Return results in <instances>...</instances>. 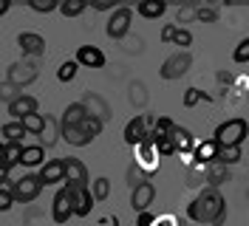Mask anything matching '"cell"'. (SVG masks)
I'll return each mask as SVG.
<instances>
[{
	"label": "cell",
	"instance_id": "816d5d0a",
	"mask_svg": "<svg viewBox=\"0 0 249 226\" xmlns=\"http://www.w3.org/2000/svg\"><path fill=\"white\" fill-rule=\"evenodd\" d=\"M3 187H15V184H9V167L6 164H0V190Z\"/></svg>",
	"mask_w": 249,
	"mask_h": 226
},
{
	"label": "cell",
	"instance_id": "2e32d148",
	"mask_svg": "<svg viewBox=\"0 0 249 226\" xmlns=\"http://www.w3.org/2000/svg\"><path fill=\"white\" fill-rule=\"evenodd\" d=\"M74 60L79 62V68H102L105 65V54H102L99 45H79Z\"/></svg>",
	"mask_w": 249,
	"mask_h": 226
},
{
	"label": "cell",
	"instance_id": "5b68a950",
	"mask_svg": "<svg viewBox=\"0 0 249 226\" xmlns=\"http://www.w3.org/2000/svg\"><path fill=\"white\" fill-rule=\"evenodd\" d=\"M136 164L144 170V175H153L156 170L161 167V156L156 150V133H147L144 141L136 147Z\"/></svg>",
	"mask_w": 249,
	"mask_h": 226
},
{
	"label": "cell",
	"instance_id": "681fc988",
	"mask_svg": "<svg viewBox=\"0 0 249 226\" xmlns=\"http://www.w3.org/2000/svg\"><path fill=\"white\" fill-rule=\"evenodd\" d=\"M124 48H127L130 54H136V51H142V48H144V40H142V37H130V43L124 45Z\"/></svg>",
	"mask_w": 249,
	"mask_h": 226
},
{
	"label": "cell",
	"instance_id": "8992f818",
	"mask_svg": "<svg viewBox=\"0 0 249 226\" xmlns=\"http://www.w3.org/2000/svg\"><path fill=\"white\" fill-rule=\"evenodd\" d=\"M43 181L37 173H26L23 178L15 181V187H12V192H15V201L17 204H31V201H37V195L43 192Z\"/></svg>",
	"mask_w": 249,
	"mask_h": 226
},
{
	"label": "cell",
	"instance_id": "3957f363",
	"mask_svg": "<svg viewBox=\"0 0 249 226\" xmlns=\"http://www.w3.org/2000/svg\"><path fill=\"white\" fill-rule=\"evenodd\" d=\"M153 124H156V116H153V113H139V116H133V119L124 124V130H122L124 144H130V147L136 150L142 141H144V136L153 130Z\"/></svg>",
	"mask_w": 249,
	"mask_h": 226
},
{
	"label": "cell",
	"instance_id": "7dc6e473",
	"mask_svg": "<svg viewBox=\"0 0 249 226\" xmlns=\"http://www.w3.org/2000/svg\"><path fill=\"white\" fill-rule=\"evenodd\" d=\"M91 9H93V12H116L119 6H116L113 0H93V3H91Z\"/></svg>",
	"mask_w": 249,
	"mask_h": 226
},
{
	"label": "cell",
	"instance_id": "1f68e13d",
	"mask_svg": "<svg viewBox=\"0 0 249 226\" xmlns=\"http://www.w3.org/2000/svg\"><path fill=\"white\" fill-rule=\"evenodd\" d=\"M85 9H88V3H85V0H62V3H60L62 17H79Z\"/></svg>",
	"mask_w": 249,
	"mask_h": 226
},
{
	"label": "cell",
	"instance_id": "83f0119b",
	"mask_svg": "<svg viewBox=\"0 0 249 226\" xmlns=\"http://www.w3.org/2000/svg\"><path fill=\"white\" fill-rule=\"evenodd\" d=\"M20 124H23V130L29 136H43V130H46V116L43 113H29L26 119H20Z\"/></svg>",
	"mask_w": 249,
	"mask_h": 226
},
{
	"label": "cell",
	"instance_id": "9a60e30c",
	"mask_svg": "<svg viewBox=\"0 0 249 226\" xmlns=\"http://www.w3.org/2000/svg\"><path fill=\"white\" fill-rule=\"evenodd\" d=\"M37 175H40V181L48 184V187H51V184H65V161H62V158H48L46 164L40 167Z\"/></svg>",
	"mask_w": 249,
	"mask_h": 226
},
{
	"label": "cell",
	"instance_id": "f1b7e54d",
	"mask_svg": "<svg viewBox=\"0 0 249 226\" xmlns=\"http://www.w3.org/2000/svg\"><path fill=\"white\" fill-rule=\"evenodd\" d=\"M0 136H3V141H23V136H29L23 130V124L20 122H6V124H0Z\"/></svg>",
	"mask_w": 249,
	"mask_h": 226
},
{
	"label": "cell",
	"instance_id": "e575fe53",
	"mask_svg": "<svg viewBox=\"0 0 249 226\" xmlns=\"http://www.w3.org/2000/svg\"><path fill=\"white\" fill-rule=\"evenodd\" d=\"M77 71H79L77 60H65L60 68H57V79H60V82H71V79L77 76Z\"/></svg>",
	"mask_w": 249,
	"mask_h": 226
},
{
	"label": "cell",
	"instance_id": "ab89813d",
	"mask_svg": "<svg viewBox=\"0 0 249 226\" xmlns=\"http://www.w3.org/2000/svg\"><path fill=\"white\" fill-rule=\"evenodd\" d=\"M79 127H82L85 133L91 136V139H96V136L102 133V127H105V122H99V119H96V116H85V122H82Z\"/></svg>",
	"mask_w": 249,
	"mask_h": 226
},
{
	"label": "cell",
	"instance_id": "603a6c76",
	"mask_svg": "<svg viewBox=\"0 0 249 226\" xmlns=\"http://www.w3.org/2000/svg\"><path fill=\"white\" fill-rule=\"evenodd\" d=\"M20 164L23 167H43L46 164V147H43V144H26Z\"/></svg>",
	"mask_w": 249,
	"mask_h": 226
},
{
	"label": "cell",
	"instance_id": "d4e9b609",
	"mask_svg": "<svg viewBox=\"0 0 249 226\" xmlns=\"http://www.w3.org/2000/svg\"><path fill=\"white\" fill-rule=\"evenodd\" d=\"M23 150H26V144H23V141H6L3 164L9 167V170H12L15 164H20V161H23Z\"/></svg>",
	"mask_w": 249,
	"mask_h": 226
},
{
	"label": "cell",
	"instance_id": "4316f807",
	"mask_svg": "<svg viewBox=\"0 0 249 226\" xmlns=\"http://www.w3.org/2000/svg\"><path fill=\"white\" fill-rule=\"evenodd\" d=\"M127 96H130V105L133 107H144L147 105V99H150V93H147V85L144 82H130V88H127Z\"/></svg>",
	"mask_w": 249,
	"mask_h": 226
},
{
	"label": "cell",
	"instance_id": "7a4b0ae2",
	"mask_svg": "<svg viewBox=\"0 0 249 226\" xmlns=\"http://www.w3.org/2000/svg\"><path fill=\"white\" fill-rule=\"evenodd\" d=\"M247 136H249V122L241 119V116H235V119L218 124L213 139L218 141V147H241Z\"/></svg>",
	"mask_w": 249,
	"mask_h": 226
},
{
	"label": "cell",
	"instance_id": "bcb514c9",
	"mask_svg": "<svg viewBox=\"0 0 249 226\" xmlns=\"http://www.w3.org/2000/svg\"><path fill=\"white\" fill-rule=\"evenodd\" d=\"M150 226H181V224H178V218H176V215H156Z\"/></svg>",
	"mask_w": 249,
	"mask_h": 226
},
{
	"label": "cell",
	"instance_id": "7bdbcfd3",
	"mask_svg": "<svg viewBox=\"0 0 249 226\" xmlns=\"http://www.w3.org/2000/svg\"><path fill=\"white\" fill-rule=\"evenodd\" d=\"M173 45H178L181 51H190V45H193V34L187 29H178L176 31V37H173Z\"/></svg>",
	"mask_w": 249,
	"mask_h": 226
},
{
	"label": "cell",
	"instance_id": "11a10c76",
	"mask_svg": "<svg viewBox=\"0 0 249 226\" xmlns=\"http://www.w3.org/2000/svg\"><path fill=\"white\" fill-rule=\"evenodd\" d=\"M3 153H6V141H0V164H3Z\"/></svg>",
	"mask_w": 249,
	"mask_h": 226
},
{
	"label": "cell",
	"instance_id": "277c9868",
	"mask_svg": "<svg viewBox=\"0 0 249 226\" xmlns=\"http://www.w3.org/2000/svg\"><path fill=\"white\" fill-rule=\"evenodd\" d=\"M40 76V68H37V62L29 60V57H23V60H17L9 65V71H6V79L15 85V88H26V85H31L34 79Z\"/></svg>",
	"mask_w": 249,
	"mask_h": 226
},
{
	"label": "cell",
	"instance_id": "ac0fdd59",
	"mask_svg": "<svg viewBox=\"0 0 249 226\" xmlns=\"http://www.w3.org/2000/svg\"><path fill=\"white\" fill-rule=\"evenodd\" d=\"M218 141L215 139H207V141H201V144H196V150H193V161L198 167H210V164H215V158H218Z\"/></svg>",
	"mask_w": 249,
	"mask_h": 226
},
{
	"label": "cell",
	"instance_id": "4dcf8cb0",
	"mask_svg": "<svg viewBox=\"0 0 249 226\" xmlns=\"http://www.w3.org/2000/svg\"><path fill=\"white\" fill-rule=\"evenodd\" d=\"M244 158V153H241V147H221L218 150V164H224V167H232V164H238Z\"/></svg>",
	"mask_w": 249,
	"mask_h": 226
},
{
	"label": "cell",
	"instance_id": "9c48e42d",
	"mask_svg": "<svg viewBox=\"0 0 249 226\" xmlns=\"http://www.w3.org/2000/svg\"><path fill=\"white\" fill-rule=\"evenodd\" d=\"M74 215V201H71V190L68 187H60L54 198H51V221L54 224H68Z\"/></svg>",
	"mask_w": 249,
	"mask_h": 226
},
{
	"label": "cell",
	"instance_id": "7402d4cb",
	"mask_svg": "<svg viewBox=\"0 0 249 226\" xmlns=\"http://www.w3.org/2000/svg\"><path fill=\"white\" fill-rule=\"evenodd\" d=\"M136 12L144 20H159V17L167 12V3L164 0H142L139 6H136Z\"/></svg>",
	"mask_w": 249,
	"mask_h": 226
},
{
	"label": "cell",
	"instance_id": "f907efd6",
	"mask_svg": "<svg viewBox=\"0 0 249 226\" xmlns=\"http://www.w3.org/2000/svg\"><path fill=\"white\" fill-rule=\"evenodd\" d=\"M153 212H139V215H136V226H150L153 224Z\"/></svg>",
	"mask_w": 249,
	"mask_h": 226
},
{
	"label": "cell",
	"instance_id": "f546056e",
	"mask_svg": "<svg viewBox=\"0 0 249 226\" xmlns=\"http://www.w3.org/2000/svg\"><path fill=\"white\" fill-rule=\"evenodd\" d=\"M91 195H93V201H108V195H110V178L108 175H99V178L91 181Z\"/></svg>",
	"mask_w": 249,
	"mask_h": 226
},
{
	"label": "cell",
	"instance_id": "f35d334b",
	"mask_svg": "<svg viewBox=\"0 0 249 226\" xmlns=\"http://www.w3.org/2000/svg\"><path fill=\"white\" fill-rule=\"evenodd\" d=\"M232 62H235V65H244V62H249V37H244V40L232 48Z\"/></svg>",
	"mask_w": 249,
	"mask_h": 226
},
{
	"label": "cell",
	"instance_id": "ba28073f",
	"mask_svg": "<svg viewBox=\"0 0 249 226\" xmlns=\"http://www.w3.org/2000/svg\"><path fill=\"white\" fill-rule=\"evenodd\" d=\"M190 68H193V54H190V51H178V54H170L167 60L161 62L159 76H161V79H178V76H184Z\"/></svg>",
	"mask_w": 249,
	"mask_h": 226
},
{
	"label": "cell",
	"instance_id": "c3c4849f",
	"mask_svg": "<svg viewBox=\"0 0 249 226\" xmlns=\"http://www.w3.org/2000/svg\"><path fill=\"white\" fill-rule=\"evenodd\" d=\"M176 31H178V26H176V23H167V26L161 29V43H173Z\"/></svg>",
	"mask_w": 249,
	"mask_h": 226
},
{
	"label": "cell",
	"instance_id": "6da1fadb",
	"mask_svg": "<svg viewBox=\"0 0 249 226\" xmlns=\"http://www.w3.org/2000/svg\"><path fill=\"white\" fill-rule=\"evenodd\" d=\"M187 218L204 226H224L227 221V201L215 187H204L198 195L187 204Z\"/></svg>",
	"mask_w": 249,
	"mask_h": 226
},
{
	"label": "cell",
	"instance_id": "f5cc1de1",
	"mask_svg": "<svg viewBox=\"0 0 249 226\" xmlns=\"http://www.w3.org/2000/svg\"><path fill=\"white\" fill-rule=\"evenodd\" d=\"M9 9H12V0H0V17L6 15Z\"/></svg>",
	"mask_w": 249,
	"mask_h": 226
},
{
	"label": "cell",
	"instance_id": "484cf974",
	"mask_svg": "<svg viewBox=\"0 0 249 226\" xmlns=\"http://www.w3.org/2000/svg\"><path fill=\"white\" fill-rule=\"evenodd\" d=\"M60 136H62V127H60V122H57V119H51V116H48V119H46V130H43V136H40V144H43V147H54Z\"/></svg>",
	"mask_w": 249,
	"mask_h": 226
},
{
	"label": "cell",
	"instance_id": "d590c367",
	"mask_svg": "<svg viewBox=\"0 0 249 226\" xmlns=\"http://www.w3.org/2000/svg\"><path fill=\"white\" fill-rule=\"evenodd\" d=\"M29 3L31 12H37V15H51V12H57L60 9V3L57 0H26Z\"/></svg>",
	"mask_w": 249,
	"mask_h": 226
},
{
	"label": "cell",
	"instance_id": "836d02e7",
	"mask_svg": "<svg viewBox=\"0 0 249 226\" xmlns=\"http://www.w3.org/2000/svg\"><path fill=\"white\" fill-rule=\"evenodd\" d=\"M173 119H167V116H156V124H153V130L150 133H156V139H170L173 136Z\"/></svg>",
	"mask_w": 249,
	"mask_h": 226
},
{
	"label": "cell",
	"instance_id": "d6986e66",
	"mask_svg": "<svg viewBox=\"0 0 249 226\" xmlns=\"http://www.w3.org/2000/svg\"><path fill=\"white\" fill-rule=\"evenodd\" d=\"M173 144H176V153H181V156H190L193 158V150H196V139H193V133L187 130V127H173Z\"/></svg>",
	"mask_w": 249,
	"mask_h": 226
},
{
	"label": "cell",
	"instance_id": "d6a6232c",
	"mask_svg": "<svg viewBox=\"0 0 249 226\" xmlns=\"http://www.w3.org/2000/svg\"><path fill=\"white\" fill-rule=\"evenodd\" d=\"M124 178H127V187H130V190H136V187H142V184L147 181V175H144V170H142V167L136 164V161H133V164L127 167Z\"/></svg>",
	"mask_w": 249,
	"mask_h": 226
},
{
	"label": "cell",
	"instance_id": "8fae6325",
	"mask_svg": "<svg viewBox=\"0 0 249 226\" xmlns=\"http://www.w3.org/2000/svg\"><path fill=\"white\" fill-rule=\"evenodd\" d=\"M17 48L23 51V57L37 60V57L46 54V40H43V34H37V31H20V34H17Z\"/></svg>",
	"mask_w": 249,
	"mask_h": 226
},
{
	"label": "cell",
	"instance_id": "b9f144b4",
	"mask_svg": "<svg viewBox=\"0 0 249 226\" xmlns=\"http://www.w3.org/2000/svg\"><path fill=\"white\" fill-rule=\"evenodd\" d=\"M196 20V6H178V12H176V26L181 29L184 23H193Z\"/></svg>",
	"mask_w": 249,
	"mask_h": 226
},
{
	"label": "cell",
	"instance_id": "30bf717a",
	"mask_svg": "<svg viewBox=\"0 0 249 226\" xmlns=\"http://www.w3.org/2000/svg\"><path fill=\"white\" fill-rule=\"evenodd\" d=\"M65 161V187L68 190H77V187H88L91 184V175H88V167L85 161H79V158H62Z\"/></svg>",
	"mask_w": 249,
	"mask_h": 226
},
{
	"label": "cell",
	"instance_id": "7c38bea8",
	"mask_svg": "<svg viewBox=\"0 0 249 226\" xmlns=\"http://www.w3.org/2000/svg\"><path fill=\"white\" fill-rule=\"evenodd\" d=\"M153 198H156V187L150 184V181H144L142 187L130 190V207H133V212H136V215H139V212H150Z\"/></svg>",
	"mask_w": 249,
	"mask_h": 226
},
{
	"label": "cell",
	"instance_id": "ffe728a7",
	"mask_svg": "<svg viewBox=\"0 0 249 226\" xmlns=\"http://www.w3.org/2000/svg\"><path fill=\"white\" fill-rule=\"evenodd\" d=\"M85 116H88L85 105H82V102H71V105H65V110H62L60 127H79V124L85 122Z\"/></svg>",
	"mask_w": 249,
	"mask_h": 226
},
{
	"label": "cell",
	"instance_id": "60d3db41",
	"mask_svg": "<svg viewBox=\"0 0 249 226\" xmlns=\"http://www.w3.org/2000/svg\"><path fill=\"white\" fill-rule=\"evenodd\" d=\"M196 20H198V23H215L218 9L215 6H196Z\"/></svg>",
	"mask_w": 249,
	"mask_h": 226
},
{
	"label": "cell",
	"instance_id": "44dd1931",
	"mask_svg": "<svg viewBox=\"0 0 249 226\" xmlns=\"http://www.w3.org/2000/svg\"><path fill=\"white\" fill-rule=\"evenodd\" d=\"M204 178H207V187H221V184H227V181L232 178V175H230V167H224V164H210L207 167V170H204Z\"/></svg>",
	"mask_w": 249,
	"mask_h": 226
},
{
	"label": "cell",
	"instance_id": "74e56055",
	"mask_svg": "<svg viewBox=\"0 0 249 226\" xmlns=\"http://www.w3.org/2000/svg\"><path fill=\"white\" fill-rule=\"evenodd\" d=\"M20 93H23V90H20V88H15V85H12L9 79H6V82H0V102L12 105V102H15V99L20 96Z\"/></svg>",
	"mask_w": 249,
	"mask_h": 226
},
{
	"label": "cell",
	"instance_id": "db71d44e",
	"mask_svg": "<svg viewBox=\"0 0 249 226\" xmlns=\"http://www.w3.org/2000/svg\"><path fill=\"white\" fill-rule=\"evenodd\" d=\"M218 82H224V85H227V82H232V74H227V71H221V74H218Z\"/></svg>",
	"mask_w": 249,
	"mask_h": 226
},
{
	"label": "cell",
	"instance_id": "f6af8a7d",
	"mask_svg": "<svg viewBox=\"0 0 249 226\" xmlns=\"http://www.w3.org/2000/svg\"><path fill=\"white\" fill-rule=\"evenodd\" d=\"M156 150H159L161 158H167V156L176 153V144H173V139H156Z\"/></svg>",
	"mask_w": 249,
	"mask_h": 226
},
{
	"label": "cell",
	"instance_id": "cb8c5ba5",
	"mask_svg": "<svg viewBox=\"0 0 249 226\" xmlns=\"http://www.w3.org/2000/svg\"><path fill=\"white\" fill-rule=\"evenodd\" d=\"M62 139H65L71 147H88V144L93 141L82 127H62Z\"/></svg>",
	"mask_w": 249,
	"mask_h": 226
},
{
	"label": "cell",
	"instance_id": "52a82bcc",
	"mask_svg": "<svg viewBox=\"0 0 249 226\" xmlns=\"http://www.w3.org/2000/svg\"><path fill=\"white\" fill-rule=\"evenodd\" d=\"M130 26H133V9L130 6H119L116 12H110L105 31H108L110 40H124L130 34Z\"/></svg>",
	"mask_w": 249,
	"mask_h": 226
},
{
	"label": "cell",
	"instance_id": "4fadbf2b",
	"mask_svg": "<svg viewBox=\"0 0 249 226\" xmlns=\"http://www.w3.org/2000/svg\"><path fill=\"white\" fill-rule=\"evenodd\" d=\"M65 187V184H62ZM71 201H74V215L77 218H88L93 209V195H91V184L88 187H77V190H71Z\"/></svg>",
	"mask_w": 249,
	"mask_h": 226
},
{
	"label": "cell",
	"instance_id": "5bb4252c",
	"mask_svg": "<svg viewBox=\"0 0 249 226\" xmlns=\"http://www.w3.org/2000/svg\"><path fill=\"white\" fill-rule=\"evenodd\" d=\"M82 105H85V110H88V116H96L99 122H108L110 119V105L99 96V93H93V90H88L85 96H82Z\"/></svg>",
	"mask_w": 249,
	"mask_h": 226
},
{
	"label": "cell",
	"instance_id": "e0dca14e",
	"mask_svg": "<svg viewBox=\"0 0 249 226\" xmlns=\"http://www.w3.org/2000/svg\"><path fill=\"white\" fill-rule=\"evenodd\" d=\"M37 107H40V102H37L34 96H29V93H20L15 102L9 105V116H12L15 122H20V119H26L29 113H40Z\"/></svg>",
	"mask_w": 249,
	"mask_h": 226
},
{
	"label": "cell",
	"instance_id": "8d00e7d4",
	"mask_svg": "<svg viewBox=\"0 0 249 226\" xmlns=\"http://www.w3.org/2000/svg\"><path fill=\"white\" fill-rule=\"evenodd\" d=\"M204 99L210 102L207 90H201V88H187V90H184V107H196V105H201Z\"/></svg>",
	"mask_w": 249,
	"mask_h": 226
},
{
	"label": "cell",
	"instance_id": "ee69618b",
	"mask_svg": "<svg viewBox=\"0 0 249 226\" xmlns=\"http://www.w3.org/2000/svg\"><path fill=\"white\" fill-rule=\"evenodd\" d=\"M15 192H12V187H3L0 190V212H9L12 207H15Z\"/></svg>",
	"mask_w": 249,
	"mask_h": 226
}]
</instances>
